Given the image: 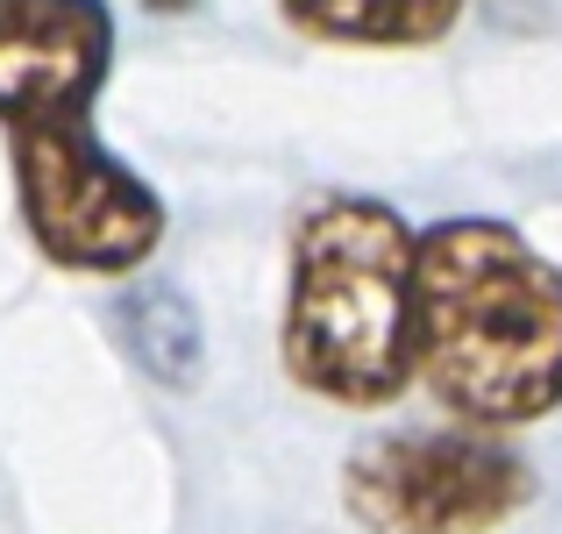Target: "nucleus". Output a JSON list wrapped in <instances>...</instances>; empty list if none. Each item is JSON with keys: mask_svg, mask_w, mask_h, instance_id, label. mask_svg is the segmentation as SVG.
Wrapping results in <instances>:
<instances>
[{"mask_svg": "<svg viewBox=\"0 0 562 534\" xmlns=\"http://www.w3.org/2000/svg\"><path fill=\"white\" fill-rule=\"evenodd\" d=\"M470 0H278L300 36L342 51H427L463 22Z\"/></svg>", "mask_w": 562, "mask_h": 534, "instance_id": "nucleus-7", "label": "nucleus"}, {"mask_svg": "<svg viewBox=\"0 0 562 534\" xmlns=\"http://www.w3.org/2000/svg\"><path fill=\"white\" fill-rule=\"evenodd\" d=\"M14 151V207L22 229L57 271L128 278L165 243V200L122 151L93 136V114L8 129Z\"/></svg>", "mask_w": 562, "mask_h": 534, "instance_id": "nucleus-3", "label": "nucleus"}, {"mask_svg": "<svg viewBox=\"0 0 562 534\" xmlns=\"http://www.w3.org/2000/svg\"><path fill=\"white\" fill-rule=\"evenodd\" d=\"M413 378L470 427H535L562 407V271L520 229L484 214L420 229Z\"/></svg>", "mask_w": 562, "mask_h": 534, "instance_id": "nucleus-1", "label": "nucleus"}, {"mask_svg": "<svg viewBox=\"0 0 562 534\" xmlns=\"http://www.w3.org/2000/svg\"><path fill=\"white\" fill-rule=\"evenodd\" d=\"M114 71L108 0H0V122L93 114Z\"/></svg>", "mask_w": 562, "mask_h": 534, "instance_id": "nucleus-5", "label": "nucleus"}, {"mask_svg": "<svg viewBox=\"0 0 562 534\" xmlns=\"http://www.w3.org/2000/svg\"><path fill=\"white\" fill-rule=\"evenodd\" d=\"M150 14H171V8H192V0H143Z\"/></svg>", "mask_w": 562, "mask_h": 534, "instance_id": "nucleus-8", "label": "nucleus"}, {"mask_svg": "<svg viewBox=\"0 0 562 534\" xmlns=\"http://www.w3.org/2000/svg\"><path fill=\"white\" fill-rule=\"evenodd\" d=\"M535 499V470L484 427L371 435L342 464V507L363 534H492Z\"/></svg>", "mask_w": 562, "mask_h": 534, "instance_id": "nucleus-4", "label": "nucleus"}, {"mask_svg": "<svg viewBox=\"0 0 562 534\" xmlns=\"http://www.w3.org/2000/svg\"><path fill=\"white\" fill-rule=\"evenodd\" d=\"M114 329H122V349L136 356V370L165 392H192L206 378V329L200 307H192L186 286L171 278H136L114 300Z\"/></svg>", "mask_w": 562, "mask_h": 534, "instance_id": "nucleus-6", "label": "nucleus"}, {"mask_svg": "<svg viewBox=\"0 0 562 534\" xmlns=\"http://www.w3.org/2000/svg\"><path fill=\"white\" fill-rule=\"evenodd\" d=\"M413 271L420 235L392 200L335 192L292 229V292L278 364L300 392L371 413L413 385Z\"/></svg>", "mask_w": 562, "mask_h": 534, "instance_id": "nucleus-2", "label": "nucleus"}]
</instances>
